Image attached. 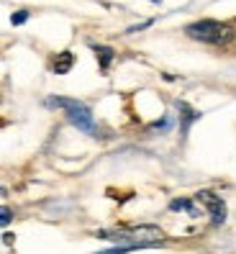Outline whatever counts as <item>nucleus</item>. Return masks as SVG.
<instances>
[{"mask_svg":"<svg viewBox=\"0 0 236 254\" xmlns=\"http://www.w3.org/2000/svg\"><path fill=\"white\" fill-rule=\"evenodd\" d=\"M98 239L118 242V252H131V249H149L165 244L167 234L159 226H131V229H113V231H98Z\"/></svg>","mask_w":236,"mask_h":254,"instance_id":"nucleus-1","label":"nucleus"},{"mask_svg":"<svg viewBox=\"0 0 236 254\" xmlns=\"http://www.w3.org/2000/svg\"><path fill=\"white\" fill-rule=\"evenodd\" d=\"M185 34L195 41H203V44H211V47H229L236 39V31L234 26L224 23V21H213V18H203V21H195L185 26Z\"/></svg>","mask_w":236,"mask_h":254,"instance_id":"nucleus-2","label":"nucleus"},{"mask_svg":"<svg viewBox=\"0 0 236 254\" xmlns=\"http://www.w3.org/2000/svg\"><path fill=\"white\" fill-rule=\"evenodd\" d=\"M47 108H62L67 113V121L80 128L82 133H90V136H98V126H95V118H93V111L85 106L80 100H72V98H47L44 100Z\"/></svg>","mask_w":236,"mask_h":254,"instance_id":"nucleus-3","label":"nucleus"},{"mask_svg":"<svg viewBox=\"0 0 236 254\" xmlns=\"http://www.w3.org/2000/svg\"><path fill=\"white\" fill-rule=\"evenodd\" d=\"M195 200L208 208L213 226H221V223L226 221V203H224V198H221V195H216L213 190H200L198 195H195Z\"/></svg>","mask_w":236,"mask_h":254,"instance_id":"nucleus-4","label":"nucleus"},{"mask_svg":"<svg viewBox=\"0 0 236 254\" xmlns=\"http://www.w3.org/2000/svg\"><path fill=\"white\" fill-rule=\"evenodd\" d=\"M49 67H52L54 74H67L72 67H75V54H72V52H59V54L52 57Z\"/></svg>","mask_w":236,"mask_h":254,"instance_id":"nucleus-5","label":"nucleus"},{"mask_svg":"<svg viewBox=\"0 0 236 254\" xmlns=\"http://www.w3.org/2000/svg\"><path fill=\"white\" fill-rule=\"evenodd\" d=\"M93 52L98 57V64H100V72H108L111 64H113V49L111 47H103V44H93Z\"/></svg>","mask_w":236,"mask_h":254,"instance_id":"nucleus-6","label":"nucleus"},{"mask_svg":"<svg viewBox=\"0 0 236 254\" xmlns=\"http://www.w3.org/2000/svg\"><path fill=\"white\" fill-rule=\"evenodd\" d=\"M177 111H180V118H182L180 128H182V133H187V131H190V124H193V121H198V118H200V113H198L195 108H190L187 103H177Z\"/></svg>","mask_w":236,"mask_h":254,"instance_id":"nucleus-7","label":"nucleus"},{"mask_svg":"<svg viewBox=\"0 0 236 254\" xmlns=\"http://www.w3.org/2000/svg\"><path fill=\"white\" fill-rule=\"evenodd\" d=\"M170 211H187L190 216H198V205L190 198H177V200L170 203Z\"/></svg>","mask_w":236,"mask_h":254,"instance_id":"nucleus-8","label":"nucleus"},{"mask_svg":"<svg viewBox=\"0 0 236 254\" xmlns=\"http://www.w3.org/2000/svg\"><path fill=\"white\" fill-rule=\"evenodd\" d=\"M175 126V118L172 116H165V118H159L157 124H152V131H170Z\"/></svg>","mask_w":236,"mask_h":254,"instance_id":"nucleus-9","label":"nucleus"},{"mask_svg":"<svg viewBox=\"0 0 236 254\" xmlns=\"http://www.w3.org/2000/svg\"><path fill=\"white\" fill-rule=\"evenodd\" d=\"M10 221H13V211L5 205H0V226H8Z\"/></svg>","mask_w":236,"mask_h":254,"instance_id":"nucleus-10","label":"nucleus"},{"mask_svg":"<svg viewBox=\"0 0 236 254\" xmlns=\"http://www.w3.org/2000/svg\"><path fill=\"white\" fill-rule=\"evenodd\" d=\"M26 21H28V10H18V13H13V16H10V23L13 26H21Z\"/></svg>","mask_w":236,"mask_h":254,"instance_id":"nucleus-11","label":"nucleus"},{"mask_svg":"<svg viewBox=\"0 0 236 254\" xmlns=\"http://www.w3.org/2000/svg\"><path fill=\"white\" fill-rule=\"evenodd\" d=\"M0 195H5V188H0Z\"/></svg>","mask_w":236,"mask_h":254,"instance_id":"nucleus-12","label":"nucleus"},{"mask_svg":"<svg viewBox=\"0 0 236 254\" xmlns=\"http://www.w3.org/2000/svg\"><path fill=\"white\" fill-rule=\"evenodd\" d=\"M154 3H157V0H154Z\"/></svg>","mask_w":236,"mask_h":254,"instance_id":"nucleus-13","label":"nucleus"}]
</instances>
